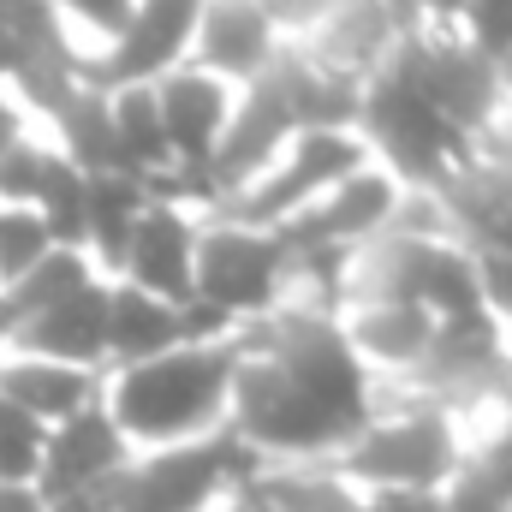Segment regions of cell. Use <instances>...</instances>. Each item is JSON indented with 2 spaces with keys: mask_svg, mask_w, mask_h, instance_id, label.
<instances>
[{
  "mask_svg": "<svg viewBox=\"0 0 512 512\" xmlns=\"http://www.w3.org/2000/svg\"><path fill=\"white\" fill-rule=\"evenodd\" d=\"M382 405L334 310L274 304L233 328L227 429L262 465H328Z\"/></svg>",
  "mask_w": 512,
  "mask_h": 512,
  "instance_id": "obj_1",
  "label": "cell"
},
{
  "mask_svg": "<svg viewBox=\"0 0 512 512\" xmlns=\"http://www.w3.org/2000/svg\"><path fill=\"white\" fill-rule=\"evenodd\" d=\"M227 382H233V334L209 346H179L102 376V405L131 453L179 447L227 429Z\"/></svg>",
  "mask_w": 512,
  "mask_h": 512,
  "instance_id": "obj_2",
  "label": "cell"
},
{
  "mask_svg": "<svg viewBox=\"0 0 512 512\" xmlns=\"http://www.w3.org/2000/svg\"><path fill=\"white\" fill-rule=\"evenodd\" d=\"M459 453H465V435H459V417H447L441 405H423V399H405L387 411L376 405V417L328 459V471L364 495L376 489H411V495H441L447 477L459 471Z\"/></svg>",
  "mask_w": 512,
  "mask_h": 512,
  "instance_id": "obj_3",
  "label": "cell"
},
{
  "mask_svg": "<svg viewBox=\"0 0 512 512\" xmlns=\"http://www.w3.org/2000/svg\"><path fill=\"white\" fill-rule=\"evenodd\" d=\"M358 143H364V155L382 167L387 179L399 185V191H435L459 161H471V137L453 126V120H441L423 96H417V84L405 78V66L387 54V66L358 90Z\"/></svg>",
  "mask_w": 512,
  "mask_h": 512,
  "instance_id": "obj_4",
  "label": "cell"
},
{
  "mask_svg": "<svg viewBox=\"0 0 512 512\" xmlns=\"http://www.w3.org/2000/svg\"><path fill=\"white\" fill-rule=\"evenodd\" d=\"M262 471L251 447L233 429L179 441V447H143L96 489L108 512H209L233 501Z\"/></svg>",
  "mask_w": 512,
  "mask_h": 512,
  "instance_id": "obj_5",
  "label": "cell"
},
{
  "mask_svg": "<svg viewBox=\"0 0 512 512\" xmlns=\"http://www.w3.org/2000/svg\"><path fill=\"white\" fill-rule=\"evenodd\" d=\"M203 221V215H197ZM292 286V251L280 233H256L233 221H203L197 227V268H191V304L221 316L227 328H245L286 304Z\"/></svg>",
  "mask_w": 512,
  "mask_h": 512,
  "instance_id": "obj_6",
  "label": "cell"
},
{
  "mask_svg": "<svg viewBox=\"0 0 512 512\" xmlns=\"http://www.w3.org/2000/svg\"><path fill=\"white\" fill-rule=\"evenodd\" d=\"M358 167H370L358 131H298L245 191L215 203L203 221H233V227H256V233H280L298 209H310L322 191H334Z\"/></svg>",
  "mask_w": 512,
  "mask_h": 512,
  "instance_id": "obj_7",
  "label": "cell"
},
{
  "mask_svg": "<svg viewBox=\"0 0 512 512\" xmlns=\"http://www.w3.org/2000/svg\"><path fill=\"white\" fill-rule=\"evenodd\" d=\"M393 60L405 66V78L417 84V96L441 120H453L465 137H477L501 108H512L507 72L489 54H477L453 24H417V30H405L399 48H393Z\"/></svg>",
  "mask_w": 512,
  "mask_h": 512,
  "instance_id": "obj_8",
  "label": "cell"
},
{
  "mask_svg": "<svg viewBox=\"0 0 512 512\" xmlns=\"http://www.w3.org/2000/svg\"><path fill=\"white\" fill-rule=\"evenodd\" d=\"M197 6L203 0H137L131 24L108 48H96V54L84 48V84L114 96V90H137V84H155V78L179 72L191 60Z\"/></svg>",
  "mask_w": 512,
  "mask_h": 512,
  "instance_id": "obj_9",
  "label": "cell"
},
{
  "mask_svg": "<svg viewBox=\"0 0 512 512\" xmlns=\"http://www.w3.org/2000/svg\"><path fill=\"white\" fill-rule=\"evenodd\" d=\"M405 30H417V24H411L405 6H393V0H334V6L322 12V24H316L310 36H298V48H304V60H310L322 78H334L340 90H364V84L387 66V54L399 48Z\"/></svg>",
  "mask_w": 512,
  "mask_h": 512,
  "instance_id": "obj_10",
  "label": "cell"
},
{
  "mask_svg": "<svg viewBox=\"0 0 512 512\" xmlns=\"http://www.w3.org/2000/svg\"><path fill=\"white\" fill-rule=\"evenodd\" d=\"M399 203H405V191H399L382 167L370 161V167H358L352 179H340L334 191H322L310 209H298V215L280 227V245H286L292 256L358 251V245H370L376 233L393 227Z\"/></svg>",
  "mask_w": 512,
  "mask_h": 512,
  "instance_id": "obj_11",
  "label": "cell"
},
{
  "mask_svg": "<svg viewBox=\"0 0 512 512\" xmlns=\"http://www.w3.org/2000/svg\"><path fill=\"white\" fill-rule=\"evenodd\" d=\"M227 334L233 328L197 304H161L126 280H108V370H126V364L179 352V346H209Z\"/></svg>",
  "mask_w": 512,
  "mask_h": 512,
  "instance_id": "obj_12",
  "label": "cell"
},
{
  "mask_svg": "<svg viewBox=\"0 0 512 512\" xmlns=\"http://www.w3.org/2000/svg\"><path fill=\"white\" fill-rule=\"evenodd\" d=\"M126 459H131L126 435L114 429L108 405L96 399V405H84L78 417H66V423L48 429V441H42V471H36V495H42V507L96 495Z\"/></svg>",
  "mask_w": 512,
  "mask_h": 512,
  "instance_id": "obj_13",
  "label": "cell"
},
{
  "mask_svg": "<svg viewBox=\"0 0 512 512\" xmlns=\"http://www.w3.org/2000/svg\"><path fill=\"white\" fill-rule=\"evenodd\" d=\"M6 352L12 358H42V364H66V370L108 376V280L96 274L90 286H78L72 298H60L36 322H24L6 340Z\"/></svg>",
  "mask_w": 512,
  "mask_h": 512,
  "instance_id": "obj_14",
  "label": "cell"
},
{
  "mask_svg": "<svg viewBox=\"0 0 512 512\" xmlns=\"http://www.w3.org/2000/svg\"><path fill=\"white\" fill-rule=\"evenodd\" d=\"M447 233L471 256H512V173L495 161H459L435 191Z\"/></svg>",
  "mask_w": 512,
  "mask_h": 512,
  "instance_id": "obj_15",
  "label": "cell"
},
{
  "mask_svg": "<svg viewBox=\"0 0 512 512\" xmlns=\"http://www.w3.org/2000/svg\"><path fill=\"white\" fill-rule=\"evenodd\" d=\"M197 215L179 203H149L137 233L126 245V262L114 280H126L137 292L161 298V304H191V268H197Z\"/></svg>",
  "mask_w": 512,
  "mask_h": 512,
  "instance_id": "obj_16",
  "label": "cell"
},
{
  "mask_svg": "<svg viewBox=\"0 0 512 512\" xmlns=\"http://www.w3.org/2000/svg\"><path fill=\"white\" fill-rule=\"evenodd\" d=\"M280 36L274 24L262 18L256 0H203L197 6V36H191V66L245 90L256 72L274 60Z\"/></svg>",
  "mask_w": 512,
  "mask_h": 512,
  "instance_id": "obj_17",
  "label": "cell"
},
{
  "mask_svg": "<svg viewBox=\"0 0 512 512\" xmlns=\"http://www.w3.org/2000/svg\"><path fill=\"white\" fill-rule=\"evenodd\" d=\"M340 328H346L352 358L376 376V387L405 382L435 340V316L423 304H352L340 310Z\"/></svg>",
  "mask_w": 512,
  "mask_h": 512,
  "instance_id": "obj_18",
  "label": "cell"
},
{
  "mask_svg": "<svg viewBox=\"0 0 512 512\" xmlns=\"http://www.w3.org/2000/svg\"><path fill=\"white\" fill-rule=\"evenodd\" d=\"M149 203H155L149 185L131 179V173H90L84 179V256L96 262L102 280L120 274L126 245H131V233H137V221H143Z\"/></svg>",
  "mask_w": 512,
  "mask_h": 512,
  "instance_id": "obj_19",
  "label": "cell"
},
{
  "mask_svg": "<svg viewBox=\"0 0 512 512\" xmlns=\"http://www.w3.org/2000/svg\"><path fill=\"white\" fill-rule=\"evenodd\" d=\"M0 393H6L24 417H36L42 429H54V423L78 417L84 405L102 399V376H96V370H66V364H42V358H12V352H0Z\"/></svg>",
  "mask_w": 512,
  "mask_h": 512,
  "instance_id": "obj_20",
  "label": "cell"
},
{
  "mask_svg": "<svg viewBox=\"0 0 512 512\" xmlns=\"http://www.w3.org/2000/svg\"><path fill=\"white\" fill-rule=\"evenodd\" d=\"M48 143L90 179V173H126V155H120V137H114V108L102 90L78 84L54 114H48Z\"/></svg>",
  "mask_w": 512,
  "mask_h": 512,
  "instance_id": "obj_21",
  "label": "cell"
},
{
  "mask_svg": "<svg viewBox=\"0 0 512 512\" xmlns=\"http://www.w3.org/2000/svg\"><path fill=\"white\" fill-rule=\"evenodd\" d=\"M90 280H96V262L84 251H48L24 280L0 286V352H6V340H12L24 322H36L42 310H54L60 298H72V292L90 286Z\"/></svg>",
  "mask_w": 512,
  "mask_h": 512,
  "instance_id": "obj_22",
  "label": "cell"
},
{
  "mask_svg": "<svg viewBox=\"0 0 512 512\" xmlns=\"http://www.w3.org/2000/svg\"><path fill=\"white\" fill-rule=\"evenodd\" d=\"M251 489L268 512H364V489L340 483L328 465H262Z\"/></svg>",
  "mask_w": 512,
  "mask_h": 512,
  "instance_id": "obj_23",
  "label": "cell"
},
{
  "mask_svg": "<svg viewBox=\"0 0 512 512\" xmlns=\"http://www.w3.org/2000/svg\"><path fill=\"white\" fill-rule=\"evenodd\" d=\"M114 108V137H120V155H126L131 179H161L173 173V155H167V131H161V114H155V90L137 84V90H114L108 96Z\"/></svg>",
  "mask_w": 512,
  "mask_h": 512,
  "instance_id": "obj_24",
  "label": "cell"
},
{
  "mask_svg": "<svg viewBox=\"0 0 512 512\" xmlns=\"http://www.w3.org/2000/svg\"><path fill=\"white\" fill-rule=\"evenodd\" d=\"M36 215H42V227H48V239H54V251H84V173L54 149V161H48V173H42V191H36V203H30Z\"/></svg>",
  "mask_w": 512,
  "mask_h": 512,
  "instance_id": "obj_25",
  "label": "cell"
},
{
  "mask_svg": "<svg viewBox=\"0 0 512 512\" xmlns=\"http://www.w3.org/2000/svg\"><path fill=\"white\" fill-rule=\"evenodd\" d=\"M42 441H48V429H42L36 417H24V411L0 393V483H6V489H36Z\"/></svg>",
  "mask_w": 512,
  "mask_h": 512,
  "instance_id": "obj_26",
  "label": "cell"
},
{
  "mask_svg": "<svg viewBox=\"0 0 512 512\" xmlns=\"http://www.w3.org/2000/svg\"><path fill=\"white\" fill-rule=\"evenodd\" d=\"M48 251H54V239L36 209H0V286L24 280Z\"/></svg>",
  "mask_w": 512,
  "mask_h": 512,
  "instance_id": "obj_27",
  "label": "cell"
},
{
  "mask_svg": "<svg viewBox=\"0 0 512 512\" xmlns=\"http://www.w3.org/2000/svg\"><path fill=\"white\" fill-rule=\"evenodd\" d=\"M48 161H54V143L24 131V137L0 155V209H30V203H36V191H42Z\"/></svg>",
  "mask_w": 512,
  "mask_h": 512,
  "instance_id": "obj_28",
  "label": "cell"
},
{
  "mask_svg": "<svg viewBox=\"0 0 512 512\" xmlns=\"http://www.w3.org/2000/svg\"><path fill=\"white\" fill-rule=\"evenodd\" d=\"M477 54H489L512 84V0H465L459 24H453Z\"/></svg>",
  "mask_w": 512,
  "mask_h": 512,
  "instance_id": "obj_29",
  "label": "cell"
},
{
  "mask_svg": "<svg viewBox=\"0 0 512 512\" xmlns=\"http://www.w3.org/2000/svg\"><path fill=\"white\" fill-rule=\"evenodd\" d=\"M48 6L66 18V30L78 24V30H90V36L108 48V42L131 24V6H137V0H48Z\"/></svg>",
  "mask_w": 512,
  "mask_h": 512,
  "instance_id": "obj_30",
  "label": "cell"
},
{
  "mask_svg": "<svg viewBox=\"0 0 512 512\" xmlns=\"http://www.w3.org/2000/svg\"><path fill=\"white\" fill-rule=\"evenodd\" d=\"M256 6H262V18L274 24L280 42H298V36H310V30L322 24V12H328L334 0H256Z\"/></svg>",
  "mask_w": 512,
  "mask_h": 512,
  "instance_id": "obj_31",
  "label": "cell"
},
{
  "mask_svg": "<svg viewBox=\"0 0 512 512\" xmlns=\"http://www.w3.org/2000/svg\"><path fill=\"white\" fill-rule=\"evenodd\" d=\"M364 512H441V495H411V489H376V495H364Z\"/></svg>",
  "mask_w": 512,
  "mask_h": 512,
  "instance_id": "obj_32",
  "label": "cell"
},
{
  "mask_svg": "<svg viewBox=\"0 0 512 512\" xmlns=\"http://www.w3.org/2000/svg\"><path fill=\"white\" fill-rule=\"evenodd\" d=\"M405 12H411L417 24H459L465 0H405Z\"/></svg>",
  "mask_w": 512,
  "mask_h": 512,
  "instance_id": "obj_33",
  "label": "cell"
},
{
  "mask_svg": "<svg viewBox=\"0 0 512 512\" xmlns=\"http://www.w3.org/2000/svg\"><path fill=\"white\" fill-rule=\"evenodd\" d=\"M24 131H30V114H24V108H18V102L0 90V155H6V149L24 137Z\"/></svg>",
  "mask_w": 512,
  "mask_h": 512,
  "instance_id": "obj_34",
  "label": "cell"
},
{
  "mask_svg": "<svg viewBox=\"0 0 512 512\" xmlns=\"http://www.w3.org/2000/svg\"><path fill=\"white\" fill-rule=\"evenodd\" d=\"M0 512H48V507H42L36 489H6V483H0Z\"/></svg>",
  "mask_w": 512,
  "mask_h": 512,
  "instance_id": "obj_35",
  "label": "cell"
},
{
  "mask_svg": "<svg viewBox=\"0 0 512 512\" xmlns=\"http://www.w3.org/2000/svg\"><path fill=\"white\" fill-rule=\"evenodd\" d=\"M48 512H108V507H102L96 495H78V501H54Z\"/></svg>",
  "mask_w": 512,
  "mask_h": 512,
  "instance_id": "obj_36",
  "label": "cell"
},
{
  "mask_svg": "<svg viewBox=\"0 0 512 512\" xmlns=\"http://www.w3.org/2000/svg\"><path fill=\"white\" fill-rule=\"evenodd\" d=\"M239 495H245V507H251V512H268V507H262V495H256L251 483H245V489H239Z\"/></svg>",
  "mask_w": 512,
  "mask_h": 512,
  "instance_id": "obj_37",
  "label": "cell"
},
{
  "mask_svg": "<svg viewBox=\"0 0 512 512\" xmlns=\"http://www.w3.org/2000/svg\"><path fill=\"white\" fill-rule=\"evenodd\" d=\"M209 512H251V507H245V495H233V501H221V507H209Z\"/></svg>",
  "mask_w": 512,
  "mask_h": 512,
  "instance_id": "obj_38",
  "label": "cell"
}]
</instances>
